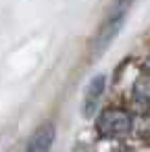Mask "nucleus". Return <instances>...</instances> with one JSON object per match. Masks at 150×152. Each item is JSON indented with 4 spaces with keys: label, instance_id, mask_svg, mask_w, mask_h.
Here are the masks:
<instances>
[{
    "label": "nucleus",
    "instance_id": "nucleus-1",
    "mask_svg": "<svg viewBox=\"0 0 150 152\" xmlns=\"http://www.w3.org/2000/svg\"><path fill=\"white\" fill-rule=\"evenodd\" d=\"M133 2L135 0H110V4H108V9L104 13V19L98 25L94 38L90 42V58H98V56H102L108 50L110 42L123 29Z\"/></svg>",
    "mask_w": 150,
    "mask_h": 152
},
{
    "label": "nucleus",
    "instance_id": "nucleus-2",
    "mask_svg": "<svg viewBox=\"0 0 150 152\" xmlns=\"http://www.w3.org/2000/svg\"><path fill=\"white\" fill-rule=\"evenodd\" d=\"M133 129V119L129 110L121 106H108L96 117V131L104 140H119L129 135Z\"/></svg>",
    "mask_w": 150,
    "mask_h": 152
},
{
    "label": "nucleus",
    "instance_id": "nucleus-3",
    "mask_svg": "<svg viewBox=\"0 0 150 152\" xmlns=\"http://www.w3.org/2000/svg\"><path fill=\"white\" fill-rule=\"evenodd\" d=\"M104 88H106V77L104 75H96V77L90 79V83L86 88V94H83V100H81V115L86 119H94L98 115V106H100Z\"/></svg>",
    "mask_w": 150,
    "mask_h": 152
},
{
    "label": "nucleus",
    "instance_id": "nucleus-4",
    "mask_svg": "<svg viewBox=\"0 0 150 152\" xmlns=\"http://www.w3.org/2000/svg\"><path fill=\"white\" fill-rule=\"evenodd\" d=\"M56 137V127L52 121H44L27 140V146L23 152H50Z\"/></svg>",
    "mask_w": 150,
    "mask_h": 152
},
{
    "label": "nucleus",
    "instance_id": "nucleus-5",
    "mask_svg": "<svg viewBox=\"0 0 150 152\" xmlns=\"http://www.w3.org/2000/svg\"><path fill=\"white\" fill-rule=\"evenodd\" d=\"M131 102L138 110H150V73L138 75L131 86Z\"/></svg>",
    "mask_w": 150,
    "mask_h": 152
},
{
    "label": "nucleus",
    "instance_id": "nucleus-6",
    "mask_svg": "<svg viewBox=\"0 0 150 152\" xmlns=\"http://www.w3.org/2000/svg\"><path fill=\"white\" fill-rule=\"evenodd\" d=\"M9 142H4V137H0V152H9Z\"/></svg>",
    "mask_w": 150,
    "mask_h": 152
},
{
    "label": "nucleus",
    "instance_id": "nucleus-7",
    "mask_svg": "<svg viewBox=\"0 0 150 152\" xmlns=\"http://www.w3.org/2000/svg\"><path fill=\"white\" fill-rule=\"evenodd\" d=\"M117 152H131V150H129V148H119Z\"/></svg>",
    "mask_w": 150,
    "mask_h": 152
}]
</instances>
